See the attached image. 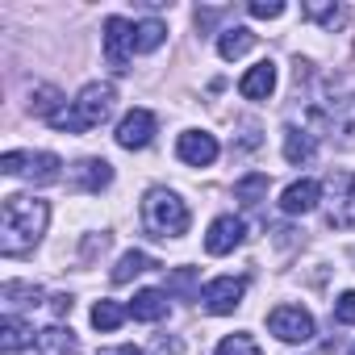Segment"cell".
<instances>
[{"label":"cell","mask_w":355,"mask_h":355,"mask_svg":"<svg viewBox=\"0 0 355 355\" xmlns=\"http://www.w3.org/2000/svg\"><path fill=\"white\" fill-rule=\"evenodd\" d=\"M46 222H51V205L42 197H5L0 205V255H26L38 247V239L46 234Z\"/></svg>","instance_id":"1"},{"label":"cell","mask_w":355,"mask_h":355,"mask_svg":"<svg viewBox=\"0 0 355 355\" xmlns=\"http://www.w3.org/2000/svg\"><path fill=\"white\" fill-rule=\"evenodd\" d=\"M113 88L109 84H88V88H80V96L71 101V109L63 105L55 117H51V125L55 130H63V134H84V130H96L109 113H113Z\"/></svg>","instance_id":"2"},{"label":"cell","mask_w":355,"mask_h":355,"mask_svg":"<svg viewBox=\"0 0 355 355\" xmlns=\"http://www.w3.org/2000/svg\"><path fill=\"white\" fill-rule=\"evenodd\" d=\"M142 226L155 239H180L189 230V205L171 189H150L142 201Z\"/></svg>","instance_id":"3"},{"label":"cell","mask_w":355,"mask_h":355,"mask_svg":"<svg viewBox=\"0 0 355 355\" xmlns=\"http://www.w3.org/2000/svg\"><path fill=\"white\" fill-rule=\"evenodd\" d=\"M268 330L280 343H309L313 338V313L301 309V305H276L268 313Z\"/></svg>","instance_id":"4"},{"label":"cell","mask_w":355,"mask_h":355,"mask_svg":"<svg viewBox=\"0 0 355 355\" xmlns=\"http://www.w3.org/2000/svg\"><path fill=\"white\" fill-rule=\"evenodd\" d=\"M130 55H134V26L125 17H105V63L113 67V76L130 71Z\"/></svg>","instance_id":"5"},{"label":"cell","mask_w":355,"mask_h":355,"mask_svg":"<svg viewBox=\"0 0 355 355\" xmlns=\"http://www.w3.org/2000/svg\"><path fill=\"white\" fill-rule=\"evenodd\" d=\"M243 293H247V280L243 276H218V280H209L201 288V305L222 318V313H234L243 305Z\"/></svg>","instance_id":"6"},{"label":"cell","mask_w":355,"mask_h":355,"mask_svg":"<svg viewBox=\"0 0 355 355\" xmlns=\"http://www.w3.org/2000/svg\"><path fill=\"white\" fill-rule=\"evenodd\" d=\"M150 138H155V113L150 109H130L117 121V146L142 150V146H150Z\"/></svg>","instance_id":"7"},{"label":"cell","mask_w":355,"mask_h":355,"mask_svg":"<svg viewBox=\"0 0 355 355\" xmlns=\"http://www.w3.org/2000/svg\"><path fill=\"white\" fill-rule=\"evenodd\" d=\"M175 155H180L189 167H209L218 159V138L205 134V130H184L175 138Z\"/></svg>","instance_id":"8"},{"label":"cell","mask_w":355,"mask_h":355,"mask_svg":"<svg viewBox=\"0 0 355 355\" xmlns=\"http://www.w3.org/2000/svg\"><path fill=\"white\" fill-rule=\"evenodd\" d=\"M243 239H247L243 218L226 214V218H218V222L209 226V234H205V251H209V255H230L234 247H243Z\"/></svg>","instance_id":"9"},{"label":"cell","mask_w":355,"mask_h":355,"mask_svg":"<svg viewBox=\"0 0 355 355\" xmlns=\"http://www.w3.org/2000/svg\"><path fill=\"white\" fill-rule=\"evenodd\" d=\"M330 226L355 230V175H338V184H334V205H330Z\"/></svg>","instance_id":"10"},{"label":"cell","mask_w":355,"mask_h":355,"mask_svg":"<svg viewBox=\"0 0 355 355\" xmlns=\"http://www.w3.org/2000/svg\"><path fill=\"white\" fill-rule=\"evenodd\" d=\"M239 92H243L247 101H268V96L276 92V63H272V59L255 63V67L239 80Z\"/></svg>","instance_id":"11"},{"label":"cell","mask_w":355,"mask_h":355,"mask_svg":"<svg viewBox=\"0 0 355 355\" xmlns=\"http://www.w3.org/2000/svg\"><path fill=\"white\" fill-rule=\"evenodd\" d=\"M318 201H322V184H318V180H297V184H288V189L280 193V209H284L288 218L309 214Z\"/></svg>","instance_id":"12"},{"label":"cell","mask_w":355,"mask_h":355,"mask_svg":"<svg viewBox=\"0 0 355 355\" xmlns=\"http://www.w3.org/2000/svg\"><path fill=\"white\" fill-rule=\"evenodd\" d=\"M71 180L84 193H101V189L113 184V163H105V159H80L76 171H71Z\"/></svg>","instance_id":"13"},{"label":"cell","mask_w":355,"mask_h":355,"mask_svg":"<svg viewBox=\"0 0 355 355\" xmlns=\"http://www.w3.org/2000/svg\"><path fill=\"white\" fill-rule=\"evenodd\" d=\"M0 301H5L9 313L30 309V305H42V284H34V280H5V288H0Z\"/></svg>","instance_id":"14"},{"label":"cell","mask_w":355,"mask_h":355,"mask_svg":"<svg viewBox=\"0 0 355 355\" xmlns=\"http://www.w3.org/2000/svg\"><path fill=\"white\" fill-rule=\"evenodd\" d=\"M167 293L163 288H142V293H134V301H130V318H138V322H159V318H167Z\"/></svg>","instance_id":"15"},{"label":"cell","mask_w":355,"mask_h":355,"mask_svg":"<svg viewBox=\"0 0 355 355\" xmlns=\"http://www.w3.org/2000/svg\"><path fill=\"white\" fill-rule=\"evenodd\" d=\"M38 351L42 355H80V343H76V334H71V326H46V330H38Z\"/></svg>","instance_id":"16"},{"label":"cell","mask_w":355,"mask_h":355,"mask_svg":"<svg viewBox=\"0 0 355 355\" xmlns=\"http://www.w3.org/2000/svg\"><path fill=\"white\" fill-rule=\"evenodd\" d=\"M34 338H38V334H34V326H26L17 313H5V322H0V351L17 355V351H26Z\"/></svg>","instance_id":"17"},{"label":"cell","mask_w":355,"mask_h":355,"mask_svg":"<svg viewBox=\"0 0 355 355\" xmlns=\"http://www.w3.org/2000/svg\"><path fill=\"white\" fill-rule=\"evenodd\" d=\"M251 46H255V34H251L247 26H230V30H222V34H218V55H222L226 63L243 59Z\"/></svg>","instance_id":"18"},{"label":"cell","mask_w":355,"mask_h":355,"mask_svg":"<svg viewBox=\"0 0 355 355\" xmlns=\"http://www.w3.org/2000/svg\"><path fill=\"white\" fill-rule=\"evenodd\" d=\"M313 150H318V142H313V134H309V130L284 125V159H288V163H309V159H313Z\"/></svg>","instance_id":"19"},{"label":"cell","mask_w":355,"mask_h":355,"mask_svg":"<svg viewBox=\"0 0 355 355\" xmlns=\"http://www.w3.org/2000/svg\"><path fill=\"white\" fill-rule=\"evenodd\" d=\"M263 197H268V175H263V171H251V175H243V180L234 184V201H239L243 209L263 205Z\"/></svg>","instance_id":"20"},{"label":"cell","mask_w":355,"mask_h":355,"mask_svg":"<svg viewBox=\"0 0 355 355\" xmlns=\"http://www.w3.org/2000/svg\"><path fill=\"white\" fill-rule=\"evenodd\" d=\"M150 268H155V259H150L146 251H125V255L117 259V268L109 272V280H113V284H130L134 276H142V272H150Z\"/></svg>","instance_id":"21"},{"label":"cell","mask_w":355,"mask_h":355,"mask_svg":"<svg viewBox=\"0 0 355 355\" xmlns=\"http://www.w3.org/2000/svg\"><path fill=\"white\" fill-rule=\"evenodd\" d=\"M59 155H51V150H38V155H30V163H26V175L34 184H55L59 180Z\"/></svg>","instance_id":"22"},{"label":"cell","mask_w":355,"mask_h":355,"mask_svg":"<svg viewBox=\"0 0 355 355\" xmlns=\"http://www.w3.org/2000/svg\"><path fill=\"white\" fill-rule=\"evenodd\" d=\"M163 38H167V26H163V21H155V17L138 21V26H134V55L159 51V46H163Z\"/></svg>","instance_id":"23"},{"label":"cell","mask_w":355,"mask_h":355,"mask_svg":"<svg viewBox=\"0 0 355 355\" xmlns=\"http://www.w3.org/2000/svg\"><path fill=\"white\" fill-rule=\"evenodd\" d=\"M309 21H318L322 30H343L347 26V17H351V9L347 5H305L301 9Z\"/></svg>","instance_id":"24"},{"label":"cell","mask_w":355,"mask_h":355,"mask_svg":"<svg viewBox=\"0 0 355 355\" xmlns=\"http://www.w3.org/2000/svg\"><path fill=\"white\" fill-rule=\"evenodd\" d=\"M59 109H63V92H59V88L42 84V88H34V92H30V113H34V117L51 121V117H55Z\"/></svg>","instance_id":"25"},{"label":"cell","mask_w":355,"mask_h":355,"mask_svg":"<svg viewBox=\"0 0 355 355\" xmlns=\"http://www.w3.org/2000/svg\"><path fill=\"white\" fill-rule=\"evenodd\" d=\"M125 318H130V305H117V301H96L92 305V326L96 330H117Z\"/></svg>","instance_id":"26"},{"label":"cell","mask_w":355,"mask_h":355,"mask_svg":"<svg viewBox=\"0 0 355 355\" xmlns=\"http://www.w3.org/2000/svg\"><path fill=\"white\" fill-rule=\"evenodd\" d=\"M214 355H259V343L251 334H226Z\"/></svg>","instance_id":"27"},{"label":"cell","mask_w":355,"mask_h":355,"mask_svg":"<svg viewBox=\"0 0 355 355\" xmlns=\"http://www.w3.org/2000/svg\"><path fill=\"white\" fill-rule=\"evenodd\" d=\"M334 322H343V326H355V288L338 293V301H334Z\"/></svg>","instance_id":"28"},{"label":"cell","mask_w":355,"mask_h":355,"mask_svg":"<svg viewBox=\"0 0 355 355\" xmlns=\"http://www.w3.org/2000/svg\"><path fill=\"white\" fill-rule=\"evenodd\" d=\"M247 13H251V17H259V21H272V17H280V13H284V0H251Z\"/></svg>","instance_id":"29"},{"label":"cell","mask_w":355,"mask_h":355,"mask_svg":"<svg viewBox=\"0 0 355 355\" xmlns=\"http://www.w3.org/2000/svg\"><path fill=\"white\" fill-rule=\"evenodd\" d=\"M26 163H30V155H26V150H9V155H0V171H5V175H26Z\"/></svg>","instance_id":"30"},{"label":"cell","mask_w":355,"mask_h":355,"mask_svg":"<svg viewBox=\"0 0 355 355\" xmlns=\"http://www.w3.org/2000/svg\"><path fill=\"white\" fill-rule=\"evenodd\" d=\"M71 305H76V301H71V293H55V297H51V313H55V318H67V313H71Z\"/></svg>","instance_id":"31"},{"label":"cell","mask_w":355,"mask_h":355,"mask_svg":"<svg viewBox=\"0 0 355 355\" xmlns=\"http://www.w3.org/2000/svg\"><path fill=\"white\" fill-rule=\"evenodd\" d=\"M101 355H142L138 347H109V351H101Z\"/></svg>","instance_id":"32"},{"label":"cell","mask_w":355,"mask_h":355,"mask_svg":"<svg viewBox=\"0 0 355 355\" xmlns=\"http://www.w3.org/2000/svg\"><path fill=\"white\" fill-rule=\"evenodd\" d=\"M347 355H355V343H351V347H347Z\"/></svg>","instance_id":"33"},{"label":"cell","mask_w":355,"mask_h":355,"mask_svg":"<svg viewBox=\"0 0 355 355\" xmlns=\"http://www.w3.org/2000/svg\"><path fill=\"white\" fill-rule=\"evenodd\" d=\"M351 259H355V247H351Z\"/></svg>","instance_id":"34"}]
</instances>
